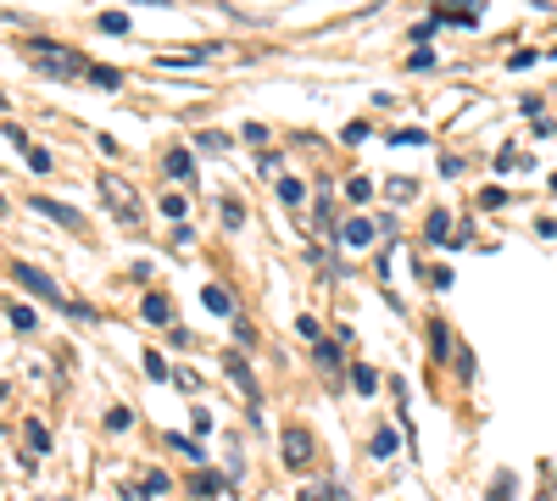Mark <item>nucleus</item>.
<instances>
[{"mask_svg": "<svg viewBox=\"0 0 557 501\" xmlns=\"http://www.w3.org/2000/svg\"><path fill=\"white\" fill-rule=\"evenodd\" d=\"M28 62L45 67L51 78H73V73H84L78 51H67V45H45V39H28Z\"/></svg>", "mask_w": 557, "mask_h": 501, "instance_id": "nucleus-1", "label": "nucleus"}, {"mask_svg": "<svg viewBox=\"0 0 557 501\" xmlns=\"http://www.w3.org/2000/svg\"><path fill=\"white\" fill-rule=\"evenodd\" d=\"M12 279H17L23 290H34V296H45V301H67V296H62V290H57L51 279H45V273H39V267H23V262H17V267H12Z\"/></svg>", "mask_w": 557, "mask_h": 501, "instance_id": "nucleus-2", "label": "nucleus"}, {"mask_svg": "<svg viewBox=\"0 0 557 501\" xmlns=\"http://www.w3.org/2000/svg\"><path fill=\"white\" fill-rule=\"evenodd\" d=\"M285 463H290V468H307V463H312V435H307V429H290V435H285Z\"/></svg>", "mask_w": 557, "mask_h": 501, "instance_id": "nucleus-3", "label": "nucleus"}, {"mask_svg": "<svg viewBox=\"0 0 557 501\" xmlns=\"http://www.w3.org/2000/svg\"><path fill=\"white\" fill-rule=\"evenodd\" d=\"M341 240H346V246H368V240H374V223H368V217H351L346 229H341Z\"/></svg>", "mask_w": 557, "mask_h": 501, "instance_id": "nucleus-4", "label": "nucleus"}, {"mask_svg": "<svg viewBox=\"0 0 557 501\" xmlns=\"http://www.w3.org/2000/svg\"><path fill=\"white\" fill-rule=\"evenodd\" d=\"M162 167H168V178H190V173H196V167H190V151H168Z\"/></svg>", "mask_w": 557, "mask_h": 501, "instance_id": "nucleus-5", "label": "nucleus"}, {"mask_svg": "<svg viewBox=\"0 0 557 501\" xmlns=\"http://www.w3.org/2000/svg\"><path fill=\"white\" fill-rule=\"evenodd\" d=\"M101 190H107V201H117V212H123V217L134 223V206H128V190L117 185V178H107V185H101Z\"/></svg>", "mask_w": 557, "mask_h": 501, "instance_id": "nucleus-6", "label": "nucleus"}, {"mask_svg": "<svg viewBox=\"0 0 557 501\" xmlns=\"http://www.w3.org/2000/svg\"><path fill=\"white\" fill-rule=\"evenodd\" d=\"M28 206H39V212H51L57 223H67V229H78V212H67V206H57V201H28Z\"/></svg>", "mask_w": 557, "mask_h": 501, "instance_id": "nucleus-7", "label": "nucleus"}, {"mask_svg": "<svg viewBox=\"0 0 557 501\" xmlns=\"http://www.w3.org/2000/svg\"><path fill=\"white\" fill-rule=\"evenodd\" d=\"M151 317V324H168V296H146V306H139Z\"/></svg>", "mask_w": 557, "mask_h": 501, "instance_id": "nucleus-8", "label": "nucleus"}, {"mask_svg": "<svg viewBox=\"0 0 557 501\" xmlns=\"http://www.w3.org/2000/svg\"><path fill=\"white\" fill-rule=\"evenodd\" d=\"M278 196H285V206H296V201H301V196H307V190H301V185H296V178H278Z\"/></svg>", "mask_w": 557, "mask_h": 501, "instance_id": "nucleus-9", "label": "nucleus"}, {"mask_svg": "<svg viewBox=\"0 0 557 501\" xmlns=\"http://www.w3.org/2000/svg\"><path fill=\"white\" fill-rule=\"evenodd\" d=\"M351 379H357L362 396H374V390H380V385H374V368H351Z\"/></svg>", "mask_w": 557, "mask_h": 501, "instance_id": "nucleus-10", "label": "nucleus"}, {"mask_svg": "<svg viewBox=\"0 0 557 501\" xmlns=\"http://www.w3.org/2000/svg\"><path fill=\"white\" fill-rule=\"evenodd\" d=\"M7 317H12V329H23V335H28V329H34V312H28V306H12V312H7Z\"/></svg>", "mask_w": 557, "mask_h": 501, "instance_id": "nucleus-11", "label": "nucleus"}, {"mask_svg": "<svg viewBox=\"0 0 557 501\" xmlns=\"http://www.w3.org/2000/svg\"><path fill=\"white\" fill-rule=\"evenodd\" d=\"M128 424H134L128 406H112V413H107V429H128Z\"/></svg>", "mask_w": 557, "mask_h": 501, "instance_id": "nucleus-12", "label": "nucleus"}, {"mask_svg": "<svg viewBox=\"0 0 557 501\" xmlns=\"http://www.w3.org/2000/svg\"><path fill=\"white\" fill-rule=\"evenodd\" d=\"M391 451H396V435L380 429V435H374V458H391Z\"/></svg>", "mask_w": 557, "mask_h": 501, "instance_id": "nucleus-13", "label": "nucleus"}, {"mask_svg": "<svg viewBox=\"0 0 557 501\" xmlns=\"http://www.w3.org/2000/svg\"><path fill=\"white\" fill-rule=\"evenodd\" d=\"M89 73H96L101 89H117V84H123V73H112V67H89Z\"/></svg>", "mask_w": 557, "mask_h": 501, "instance_id": "nucleus-14", "label": "nucleus"}, {"mask_svg": "<svg viewBox=\"0 0 557 501\" xmlns=\"http://www.w3.org/2000/svg\"><path fill=\"white\" fill-rule=\"evenodd\" d=\"M101 28H107V34H128V17H123V12H107Z\"/></svg>", "mask_w": 557, "mask_h": 501, "instance_id": "nucleus-15", "label": "nucleus"}, {"mask_svg": "<svg viewBox=\"0 0 557 501\" xmlns=\"http://www.w3.org/2000/svg\"><path fill=\"white\" fill-rule=\"evenodd\" d=\"M207 306H212V312H223V317H228V290H218V285H212V290H207Z\"/></svg>", "mask_w": 557, "mask_h": 501, "instance_id": "nucleus-16", "label": "nucleus"}, {"mask_svg": "<svg viewBox=\"0 0 557 501\" xmlns=\"http://www.w3.org/2000/svg\"><path fill=\"white\" fill-rule=\"evenodd\" d=\"M346 190H351V201H368V196H374V185H368V178H351Z\"/></svg>", "mask_w": 557, "mask_h": 501, "instance_id": "nucleus-17", "label": "nucleus"}, {"mask_svg": "<svg viewBox=\"0 0 557 501\" xmlns=\"http://www.w3.org/2000/svg\"><path fill=\"white\" fill-rule=\"evenodd\" d=\"M507 496H513V485H507V479H496V485H491V501H507Z\"/></svg>", "mask_w": 557, "mask_h": 501, "instance_id": "nucleus-18", "label": "nucleus"}]
</instances>
